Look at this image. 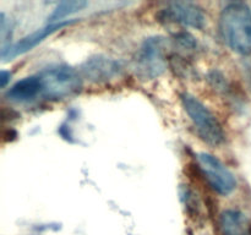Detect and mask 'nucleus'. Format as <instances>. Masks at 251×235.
Here are the masks:
<instances>
[{
  "label": "nucleus",
  "mask_w": 251,
  "mask_h": 235,
  "mask_svg": "<svg viewBox=\"0 0 251 235\" xmlns=\"http://www.w3.org/2000/svg\"><path fill=\"white\" fill-rule=\"evenodd\" d=\"M220 31L232 50L251 53V10L244 2H232L221 12Z\"/></svg>",
  "instance_id": "1"
},
{
  "label": "nucleus",
  "mask_w": 251,
  "mask_h": 235,
  "mask_svg": "<svg viewBox=\"0 0 251 235\" xmlns=\"http://www.w3.org/2000/svg\"><path fill=\"white\" fill-rule=\"evenodd\" d=\"M181 103L201 140L215 147L220 146L226 141V134L222 125L216 115L202 102H200L193 94L184 93L181 94Z\"/></svg>",
  "instance_id": "2"
},
{
  "label": "nucleus",
  "mask_w": 251,
  "mask_h": 235,
  "mask_svg": "<svg viewBox=\"0 0 251 235\" xmlns=\"http://www.w3.org/2000/svg\"><path fill=\"white\" fill-rule=\"evenodd\" d=\"M42 80V97L58 100L76 94L82 88V76L70 66L49 68L39 73Z\"/></svg>",
  "instance_id": "3"
},
{
  "label": "nucleus",
  "mask_w": 251,
  "mask_h": 235,
  "mask_svg": "<svg viewBox=\"0 0 251 235\" xmlns=\"http://www.w3.org/2000/svg\"><path fill=\"white\" fill-rule=\"evenodd\" d=\"M136 75L142 80H153L167 69L166 42L162 37H151L142 43L134 60Z\"/></svg>",
  "instance_id": "4"
},
{
  "label": "nucleus",
  "mask_w": 251,
  "mask_h": 235,
  "mask_svg": "<svg viewBox=\"0 0 251 235\" xmlns=\"http://www.w3.org/2000/svg\"><path fill=\"white\" fill-rule=\"evenodd\" d=\"M198 161L206 180L216 192L222 196H227L235 190L237 180L234 174L217 157L202 152L199 153Z\"/></svg>",
  "instance_id": "5"
},
{
  "label": "nucleus",
  "mask_w": 251,
  "mask_h": 235,
  "mask_svg": "<svg viewBox=\"0 0 251 235\" xmlns=\"http://www.w3.org/2000/svg\"><path fill=\"white\" fill-rule=\"evenodd\" d=\"M158 19H161L159 21L176 22L199 29L203 28L206 22L202 9L196 4L188 1L171 2L167 9H163L159 12Z\"/></svg>",
  "instance_id": "6"
},
{
  "label": "nucleus",
  "mask_w": 251,
  "mask_h": 235,
  "mask_svg": "<svg viewBox=\"0 0 251 235\" xmlns=\"http://www.w3.org/2000/svg\"><path fill=\"white\" fill-rule=\"evenodd\" d=\"M119 63L104 55L91 56L81 66V76L95 83L107 82L119 75Z\"/></svg>",
  "instance_id": "7"
},
{
  "label": "nucleus",
  "mask_w": 251,
  "mask_h": 235,
  "mask_svg": "<svg viewBox=\"0 0 251 235\" xmlns=\"http://www.w3.org/2000/svg\"><path fill=\"white\" fill-rule=\"evenodd\" d=\"M76 21H77V20H65V21L56 22V24H48L47 26L37 29L33 33L24 37L21 41L15 43L14 46H10V48L7 49L5 53L1 54L2 59H12L15 58V56L27 53V51L33 49L36 46H38V44L41 43L42 41H44L47 37L51 36V34L55 33L56 31H60L64 27L75 24Z\"/></svg>",
  "instance_id": "8"
},
{
  "label": "nucleus",
  "mask_w": 251,
  "mask_h": 235,
  "mask_svg": "<svg viewBox=\"0 0 251 235\" xmlns=\"http://www.w3.org/2000/svg\"><path fill=\"white\" fill-rule=\"evenodd\" d=\"M5 97L14 103H28L42 97V80L39 73L17 81L7 90Z\"/></svg>",
  "instance_id": "9"
},
{
  "label": "nucleus",
  "mask_w": 251,
  "mask_h": 235,
  "mask_svg": "<svg viewBox=\"0 0 251 235\" xmlns=\"http://www.w3.org/2000/svg\"><path fill=\"white\" fill-rule=\"evenodd\" d=\"M250 225L247 217L239 211H225L220 217V229L223 235H248Z\"/></svg>",
  "instance_id": "10"
},
{
  "label": "nucleus",
  "mask_w": 251,
  "mask_h": 235,
  "mask_svg": "<svg viewBox=\"0 0 251 235\" xmlns=\"http://www.w3.org/2000/svg\"><path fill=\"white\" fill-rule=\"evenodd\" d=\"M86 6H87V1H82V0H70V1L59 2L55 9L53 10V12L48 16L49 24H56V22L65 21L63 19L75 14V12L81 11Z\"/></svg>",
  "instance_id": "11"
},
{
  "label": "nucleus",
  "mask_w": 251,
  "mask_h": 235,
  "mask_svg": "<svg viewBox=\"0 0 251 235\" xmlns=\"http://www.w3.org/2000/svg\"><path fill=\"white\" fill-rule=\"evenodd\" d=\"M176 42L178 43L179 48H181L185 51H193L198 47L195 38L190 33H188V32H181V33L176 34Z\"/></svg>",
  "instance_id": "12"
},
{
  "label": "nucleus",
  "mask_w": 251,
  "mask_h": 235,
  "mask_svg": "<svg viewBox=\"0 0 251 235\" xmlns=\"http://www.w3.org/2000/svg\"><path fill=\"white\" fill-rule=\"evenodd\" d=\"M10 78H11V72L2 70L1 73H0V85H1V88L6 87L7 82L10 81Z\"/></svg>",
  "instance_id": "13"
},
{
  "label": "nucleus",
  "mask_w": 251,
  "mask_h": 235,
  "mask_svg": "<svg viewBox=\"0 0 251 235\" xmlns=\"http://www.w3.org/2000/svg\"><path fill=\"white\" fill-rule=\"evenodd\" d=\"M248 235H251V225H250V229H249V234Z\"/></svg>",
  "instance_id": "14"
}]
</instances>
